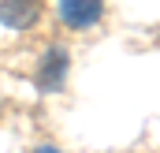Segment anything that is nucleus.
Returning a JSON list of instances; mask_svg holds the SVG:
<instances>
[{
	"mask_svg": "<svg viewBox=\"0 0 160 153\" xmlns=\"http://www.w3.org/2000/svg\"><path fill=\"white\" fill-rule=\"evenodd\" d=\"M56 11H60V19L71 30H86V26H93L104 15V0H60Z\"/></svg>",
	"mask_w": 160,
	"mask_h": 153,
	"instance_id": "obj_1",
	"label": "nucleus"
},
{
	"mask_svg": "<svg viewBox=\"0 0 160 153\" xmlns=\"http://www.w3.org/2000/svg\"><path fill=\"white\" fill-rule=\"evenodd\" d=\"M41 19V0H0V23L11 30H30Z\"/></svg>",
	"mask_w": 160,
	"mask_h": 153,
	"instance_id": "obj_2",
	"label": "nucleus"
},
{
	"mask_svg": "<svg viewBox=\"0 0 160 153\" xmlns=\"http://www.w3.org/2000/svg\"><path fill=\"white\" fill-rule=\"evenodd\" d=\"M63 75H67V52L63 49H52L41 60V86L45 90H60L63 86Z\"/></svg>",
	"mask_w": 160,
	"mask_h": 153,
	"instance_id": "obj_3",
	"label": "nucleus"
},
{
	"mask_svg": "<svg viewBox=\"0 0 160 153\" xmlns=\"http://www.w3.org/2000/svg\"><path fill=\"white\" fill-rule=\"evenodd\" d=\"M38 153H60V150H48V146H41V150H38Z\"/></svg>",
	"mask_w": 160,
	"mask_h": 153,
	"instance_id": "obj_4",
	"label": "nucleus"
}]
</instances>
